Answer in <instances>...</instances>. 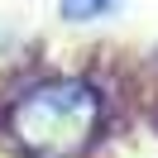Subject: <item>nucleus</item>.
Returning <instances> with one entry per match:
<instances>
[{
  "label": "nucleus",
  "mask_w": 158,
  "mask_h": 158,
  "mask_svg": "<svg viewBox=\"0 0 158 158\" xmlns=\"http://www.w3.org/2000/svg\"><path fill=\"white\" fill-rule=\"evenodd\" d=\"M120 0H62V19L72 24H86V19H101V15H110Z\"/></svg>",
  "instance_id": "obj_2"
},
{
  "label": "nucleus",
  "mask_w": 158,
  "mask_h": 158,
  "mask_svg": "<svg viewBox=\"0 0 158 158\" xmlns=\"http://www.w3.org/2000/svg\"><path fill=\"white\" fill-rule=\"evenodd\" d=\"M101 129V96L91 81L53 77L10 106V144L24 158H81Z\"/></svg>",
  "instance_id": "obj_1"
}]
</instances>
